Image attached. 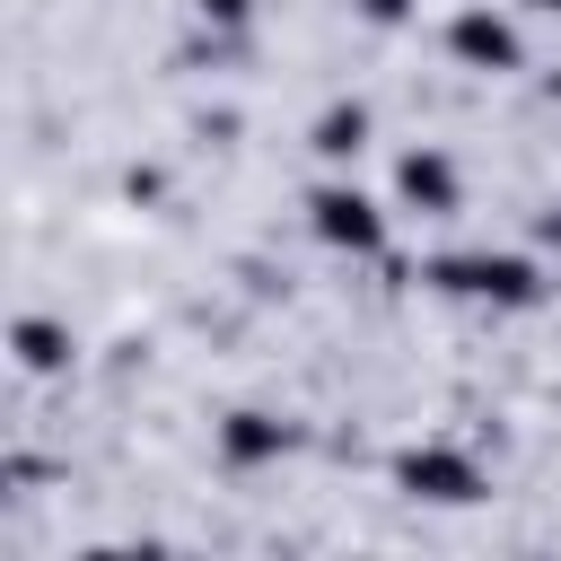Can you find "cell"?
I'll return each mask as SVG.
<instances>
[{"label": "cell", "mask_w": 561, "mask_h": 561, "mask_svg": "<svg viewBox=\"0 0 561 561\" xmlns=\"http://www.w3.org/2000/svg\"><path fill=\"white\" fill-rule=\"evenodd\" d=\"M307 210H316V237H324V245H351V254H377V245H386V219H377V202H368L359 184H324Z\"/></svg>", "instance_id": "6da1fadb"}, {"label": "cell", "mask_w": 561, "mask_h": 561, "mask_svg": "<svg viewBox=\"0 0 561 561\" xmlns=\"http://www.w3.org/2000/svg\"><path fill=\"white\" fill-rule=\"evenodd\" d=\"M359 131H368V114H359V105H333V114L316 123V149H333V158H342V149H359Z\"/></svg>", "instance_id": "8992f818"}, {"label": "cell", "mask_w": 561, "mask_h": 561, "mask_svg": "<svg viewBox=\"0 0 561 561\" xmlns=\"http://www.w3.org/2000/svg\"><path fill=\"white\" fill-rule=\"evenodd\" d=\"M403 482H412V491H430V500H473V482H482V473H473L465 456H447V447H412V456H403Z\"/></svg>", "instance_id": "277c9868"}, {"label": "cell", "mask_w": 561, "mask_h": 561, "mask_svg": "<svg viewBox=\"0 0 561 561\" xmlns=\"http://www.w3.org/2000/svg\"><path fill=\"white\" fill-rule=\"evenodd\" d=\"M202 9H219V18H237V9H245V0H202Z\"/></svg>", "instance_id": "ba28073f"}, {"label": "cell", "mask_w": 561, "mask_h": 561, "mask_svg": "<svg viewBox=\"0 0 561 561\" xmlns=\"http://www.w3.org/2000/svg\"><path fill=\"white\" fill-rule=\"evenodd\" d=\"M359 9H368V18H403V0H359Z\"/></svg>", "instance_id": "52a82bcc"}, {"label": "cell", "mask_w": 561, "mask_h": 561, "mask_svg": "<svg viewBox=\"0 0 561 561\" xmlns=\"http://www.w3.org/2000/svg\"><path fill=\"white\" fill-rule=\"evenodd\" d=\"M403 202H421V210H456V167H447L438 149H412V158H403Z\"/></svg>", "instance_id": "5b68a950"}, {"label": "cell", "mask_w": 561, "mask_h": 561, "mask_svg": "<svg viewBox=\"0 0 561 561\" xmlns=\"http://www.w3.org/2000/svg\"><path fill=\"white\" fill-rule=\"evenodd\" d=\"M456 53H465L473 70H517L526 44H517V26H508L500 9H465V18H456Z\"/></svg>", "instance_id": "7a4b0ae2"}, {"label": "cell", "mask_w": 561, "mask_h": 561, "mask_svg": "<svg viewBox=\"0 0 561 561\" xmlns=\"http://www.w3.org/2000/svg\"><path fill=\"white\" fill-rule=\"evenodd\" d=\"M447 280L456 289H473V298H535V272L517 263V254H473V263H447Z\"/></svg>", "instance_id": "3957f363"}]
</instances>
